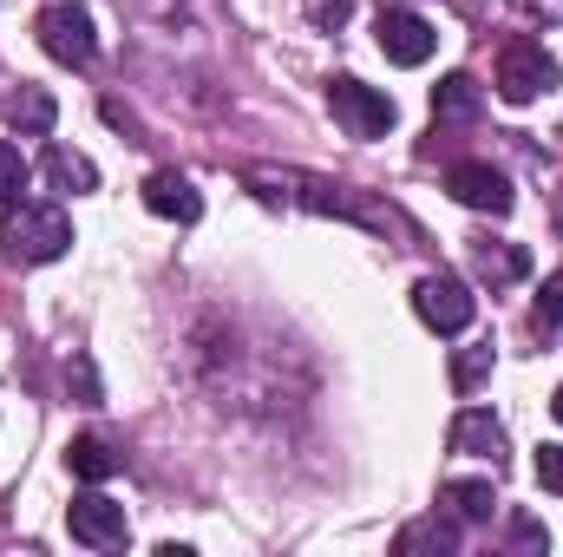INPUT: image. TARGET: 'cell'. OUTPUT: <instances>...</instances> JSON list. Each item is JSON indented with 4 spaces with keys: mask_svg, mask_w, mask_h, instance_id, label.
I'll return each instance as SVG.
<instances>
[{
    "mask_svg": "<svg viewBox=\"0 0 563 557\" xmlns=\"http://www.w3.org/2000/svg\"><path fill=\"white\" fill-rule=\"evenodd\" d=\"M0 250L13 263H59L73 250V217L59 204H13L7 230H0Z\"/></svg>",
    "mask_w": 563,
    "mask_h": 557,
    "instance_id": "6da1fadb",
    "label": "cell"
},
{
    "mask_svg": "<svg viewBox=\"0 0 563 557\" xmlns=\"http://www.w3.org/2000/svg\"><path fill=\"white\" fill-rule=\"evenodd\" d=\"M40 46H46V59H59V66H92L99 59V33H92V13L79 7V0H53L46 13H40Z\"/></svg>",
    "mask_w": 563,
    "mask_h": 557,
    "instance_id": "7a4b0ae2",
    "label": "cell"
},
{
    "mask_svg": "<svg viewBox=\"0 0 563 557\" xmlns=\"http://www.w3.org/2000/svg\"><path fill=\"white\" fill-rule=\"evenodd\" d=\"M328 112L341 119V132H347V139H387V132H394V119H400L387 92H374V86H361V79H347V73H341V79H328Z\"/></svg>",
    "mask_w": 563,
    "mask_h": 557,
    "instance_id": "3957f363",
    "label": "cell"
},
{
    "mask_svg": "<svg viewBox=\"0 0 563 557\" xmlns=\"http://www.w3.org/2000/svg\"><path fill=\"white\" fill-rule=\"evenodd\" d=\"M558 86V59L538 46V40H511L505 53H498V99L505 106H531L538 92H551Z\"/></svg>",
    "mask_w": 563,
    "mask_h": 557,
    "instance_id": "277c9868",
    "label": "cell"
},
{
    "mask_svg": "<svg viewBox=\"0 0 563 557\" xmlns=\"http://www.w3.org/2000/svg\"><path fill=\"white\" fill-rule=\"evenodd\" d=\"M66 532H73V545H86V551H125V538H132L125 505L106 499V492H79V499L66 505Z\"/></svg>",
    "mask_w": 563,
    "mask_h": 557,
    "instance_id": "5b68a950",
    "label": "cell"
},
{
    "mask_svg": "<svg viewBox=\"0 0 563 557\" xmlns=\"http://www.w3.org/2000/svg\"><path fill=\"white\" fill-rule=\"evenodd\" d=\"M413 308H420V321L432 335H465L472 315H478V295L459 276H426L420 288H413Z\"/></svg>",
    "mask_w": 563,
    "mask_h": 557,
    "instance_id": "8992f818",
    "label": "cell"
},
{
    "mask_svg": "<svg viewBox=\"0 0 563 557\" xmlns=\"http://www.w3.org/2000/svg\"><path fill=\"white\" fill-rule=\"evenodd\" d=\"M445 190L465 204V210H485V217H511V177L498 171V164H485V157H465V164H452L445 171Z\"/></svg>",
    "mask_w": 563,
    "mask_h": 557,
    "instance_id": "52a82bcc",
    "label": "cell"
},
{
    "mask_svg": "<svg viewBox=\"0 0 563 557\" xmlns=\"http://www.w3.org/2000/svg\"><path fill=\"white\" fill-rule=\"evenodd\" d=\"M380 53L394 59V66H426L432 59V46H439V26L413 13V7H380Z\"/></svg>",
    "mask_w": 563,
    "mask_h": 557,
    "instance_id": "ba28073f",
    "label": "cell"
},
{
    "mask_svg": "<svg viewBox=\"0 0 563 557\" xmlns=\"http://www.w3.org/2000/svg\"><path fill=\"white\" fill-rule=\"evenodd\" d=\"M144 210L164 217V223H197L203 217V190L184 171H151L144 177Z\"/></svg>",
    "mask_w": 563,
    "mask_h": 557,
    "instance_id": "9c48e42d",
    "label": "cell"
},
{
    "mask_svg": "<svg viewBox=\"0 0 563 557\" xmlns=\"http://www.w3.org/2000/svg\"><path fill=\"white\" fill-rule=\"evenodd\" d=\"M445 446L452 452H465V459H492V466H505V426L485 414V407H465V414L445 426Z\"/></svg>",
    "mask_w": 563,
    "mask_h": 557,
    "instance_id": "30bf717a",
    "label": "cell"
},
{
    "mask_svg": "<svg viewBox=\"0 0 563 557\" xmlns=\"http://www.w3.org/2000/svg\"><path fill=\"white\" fill-rule=\"evenodd\" d=\"M478 112H485V92H478L472 73H445V79L432 86V119H439V125H472Z\"/></svg>",
    "mask_w": 563,
    "mask_h": 557,
    "instance_id": "8fae6325",
    "label": "cell"
},
{
    "mask_svg": "<svg viewBox=\"0 0 563 557\" xmlns=\"http://www.w3.org/2000/svg\"><path fill=\"white\" fill-rule=\"evenodd\" d=\"M472 276L505 288V282H525L531 276V250L525 243H472Z\"/></svg>",
    "mask_w": 563,
    "mask_h": 557,
    "instance_id": "7c38bea8",
    "label": "cell"
},
{
    "mask_svg": "<svg viewBox=\"0 0 563 557\" xmlns=\"http://www.w3.org/2000/svg\"><path fill=\"white\" fill-rule=\"evenodd\" d=\"M40 171H46V184H53V190H73V197H86V190H99V164H92L86 151H66V144H46V157H40Z\"/></svg>",
    "mask_w": 563,
    "mask_h": 557,
    "instance_id": "4fadbf2b",
    "label": "cell"
},
{
    "mask_svg": "<svg viewBox=\"0 0 563 557\" xmlns=\"http://www.w3.org/2000/svg\"><path fill=\"white\" fill-rule=\"evenodd\" d=\"M439 505H452V518H465V525H485L498 512V492H492V479H445Z\"/></svg>",
    "mask_w": 563,
    "mask_h": 557,
    "instance_id": "5bb4252c",
    "label": "cell"
},
{
    "mask_svg": "<svg viewBox=\"0 0 563 557\" xmlns=\"http://www.w3.org/2000/svg\"><path fill=\"white\" fill-rule=\"evenodd\" d=\"M66 472H73V479H86V485H106V479L119 472V452H112L99 433H79V439L66 446Z\"/></svg>",
    "mask_w": 563,
    "mask_h": 557,
    "instance_id": "9a60e30c",
    "label": "cell"
},
{
    "mask_svg": "<svg viewBox=\"0 0 563 557\" xmlns=\"http://www.w3.org/2000/svg\"><path fill=\"white\" fill-rule=\"evenodd\" d=\"M53 119H59L53 92H40V86H20V99H13V132H26V139H46V132H53Z\"/></svg>",
    "mask_w": 563,
    "mask_h": 557,
    "instance_id": "2e32d148",
    "label": "cell"
},
{
    "mask_svg": "<svg viewBox=\"0 0 563 557\" xmlns=\"http://www.w3.org/2000/svg\"><path fill=\"white\" fill-rule=\"evenodd\" d=\"M26 184H33V164L20 157V144H7V139H0V210L26 204Z\"/></svg>",
    "mask_w": 563,
    "mask_h": 557,
    "instance_id": "e0dca14e",
    "label": "cell"
},
{
    "mask_svg": "<svg viewBox=\"0 0 563 557\" xmlns=\"http://www.w3.org/2000/svg\"><path fill=\"white\" fill-rule=\"evenodd\" d=\"M485 374H492V341H485V348H459V354H452V387H459V394H478V387H485Z\"/></svg>",
    "mask_w": 563,
    "mask_h": 557,
    "instance_id": "ac0fdd59",
    "label": "cell"
},
{
    "mask_svg": "<svg viewBox=\"0 0 563 557\" xmlns=\"http://www.w3.org/2000/svg\"><path fill=\"white\" fill-rule=\"evenodd\" d=\"M531 321H538V335H551V328H563V270H558V276H544V288H538V302H531Z\"/></svg>",
    "mask_w": 563,
    "mask_h": 557,
    "instance_id": "d6986e66",
    "label": "cell"
},
{
    "mask_svg": "<svg viewBox=\"0 0 563 557\" xmlns=\"http://www.w3.org/2000/svg\"><path fill=\"white\" fill-rule=\"evenodd\" d=\"M452 545H459V538H452V525H439V518L400 532V551H452Z\"/></svg>",
    "mask_w": 563,
    "mask_h": 557,
    "instance_id": "ffe728a7",
    "label": "cell"
},
{
    "mask_svg": "<svg viewBox=\"0 0 563 557\" xmlns=\"http://www.w3.org/2000/svg\"><path fill=\"white\" fill-rule=\"evenodd\" d=\"M301 7H308V20H314L321 33H341L347 13H354V0H301Z\"/></svg>",
    "mask_w": 563,
    "mask_h": 557,
    "instance_id": "44dd1931",
    "label": "cell"
},
{
    "mask_svg": "<svg viewBox=\"0 0 563 557\" xmlns=\"http://www.w3.org/2000/svg\"><path fill=\"white\" fill-rule=\"evenodd\" d=\"M538 485L563 499V446H538Z\"/></svg>",
    "mask_w": 563,
    "mask_h": 557,
    "instance_id": "7402d4cb",
    "label": "cell"
},
{
    "mask_svg": "<svg viewBox=\"0 0 563 557\" xmlns=\"http://www.w3.org/2000/svg\"><path fill=\"white\" fill-rule=\"evenodd\" d=\"M73 387H79V401H86V407H99V374H92V361H86V354L73 361Z\"/></svg>",
    "mask_w": 563,
    "mask_h": 557,
    "instance_id": "603a6c76",
    "label": "cell"
},
{
    "mask_svg": "<svg viewBox=\"0 0 563 557\" xmlns=\"http://www.w3.org/2000/svg\"><path fill=\"white\" fill-rule=\"evenodd\" d=\"M511 538H518L525 551H551V532H544L538 518H518V525H511Z\"/></svg>",
    "mask_w": 563,
    "mask_h": 557,
    "instance_id": "cb8c5ba5",
    "label": "cell"
},
{
    "mask_svg": "<svg viewBox=\"0 0 563 557\" xmlns=\"http://www.w3.org/2000/svg\"><path fill=\"white\" fill-rule=\"evenodd\" d=\"M551 414H558V426H563V387H558V401H551Z\"/></svg>",
    "mask_w": 563,
    "mask_h": 557,
    "instance_id": "d4e9b609",
    "label": "cell"
}]
</instances>
